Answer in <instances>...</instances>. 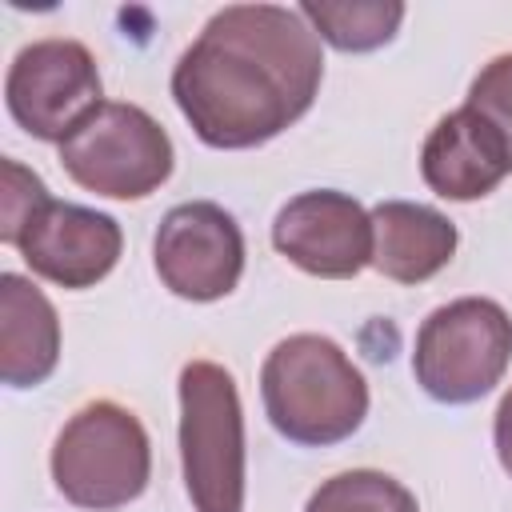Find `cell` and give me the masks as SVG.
Returning <instances> with one entry per match:
<instances>
[{
	"instance_id": "cell-1",
	"label": "cell",
	"mask_w": 512,
	"mask_h": 512,
	"mask_svg": "<svg viewBox=\"0 0 512 512\" xmlns=\"http://www.w3.org/2000/svg\"><path fill=\"white\" fill-rule=\"evenodd\" d=\"M320 80V36L300 8L228 4L176 60L172 96L200 144L236 152L292 128Z\"/></svg>"
},
{
	"instance_id": "cell-2",
	"label": "cell",
	"mask_w": 512,
	"mask_h": 512,
	"mask_svg": "<svg viewBox=\"0 0 512 512\" xmlns=\"http://www.w3.org/2000/svg\"><path fill=\"white\" fill-rule=\"evenodd\" d=\"M260 400L284 440L328 448L360 432L368 416V380L336 340L296 332L268 352L260 368Z\"/></svg>"
},
{
	"instance_id": "cell-3",
	"label": "cell",
	"mask_w": 512,
	"mask_h": 512,
	"mask_svg": "<svg viewBox=\"0 0 512 512\" xmlns=\"http://www.w3.org/2000/svg\"><path fill=\"white\" fill-rule=\"evenodd\" d=\"M152 476V444L136 412L116 400H92L68 416L52 444L56 492L92 512L132 504Z\"/></svg>"
},
{
	"instance_id": "cell-4",
	"label": "cell",
	"mask_w": 512,
	"mask_h": 512,
	"mask_svg": "<svg viewBox=\"0 0 512 512\" xmlns=\"http://www.w3.org/2000/svg\"><path fill=\"white\" fill-rule=\"evenodd\" d=\"M180 464L196 512H244V412L228 368H180Z\"/></svg>"
},
{
	"instance_id": "cell-5",
	"label": "cell",
	"mask_w": 512,
	"mask_h": 512,
	"mask_svg": "<svg viewBox=\"0 0 512 512\" xmlns=\"http://www.w3.org/2000/svg\"><path fill=\"white\" fill-rule=\"evenodd\" d=\"M512 360V320L496 300L460 296L428 312L412 348L416 384L440 404L488 396Z\"/></svg>"
},
{
	"instance_id": "cell-6",
	"label": "cell",
	"mask_w": 512,
	"mask_h": 512,
	"mask_svg": "<svg viewBox=\"0 0 512 512\" xmlns=\"http://www.w3.org/2000/svg\"><path fill=\"white\" fill-rule=\"evenodd\" d=\"M172 140L140 108L104 100L64 144V172L108 200H144L172 176Z\"/></svg>"
},
{
	"instance_id": "cell-7",
	"label": "cell",
	"mask_w": 512,
	"mask_h": 512,
	"mask_svg": "<svg viewBox=\"0 0 512 512\" xmlns=\"http://www.w3.org/2000/svg\"><path fill=\"white\" fill-rule=\"evenodd\" d=\"M4 100L12 120L28 136L64 144L104 104L96 56L80 40H32L16 52L8 68Z\"/></svg>"
},
{
	"instance_id": "cell-8",
	"label": "cell",
	"mask_w": 512,
	"mask_h": 512,
	"mask_svg": "<svg viewBox=\"0 0 512 512\" xmlns=\"http://www.w3.org/2000/svg\"><path fill=\"white\" fill-rule=\"evenodd\" d=\"M156 276L180 300H220L240 284L244 232L232 212L212 200H188L164 212L152 240Z\"/></svg>"
},
{
	"instance_id": "cell-9",
	"label": "cell",
	"mask_w": 512,
	"mask_h": 512,
	"mask_svg": "<svg viewBox=\"0 0 512 512\" xmlns=\"http://www.w3.org/2000/svg\"><path fill=\"white\" fill-rule=\"evenodd\" d=\"M272 244L308 276L352 280L372 264V216L348 192L312 188L276 212Z\"/></svg>"
},
{
	"instance_id": "cell-10",
	"label": "cell",
	"mask_w": 512,
	"mask_h": 512,
	"mask_svg": "<svg viewBox=\"0 0 512 512\" xmlns=\"http://www.w3.org/2000/svg\"><path fill=\"white\" fill-rule=\"evenodd\" d=\"M16 248L36 276L60 288H92L116 268L124 232L108 212L48 200L20 232Z\"/></svg>"
},
{
	"instance_id": "cell-11",
	"label": "cell",
	"mask_w": 512,
	"mask_h": 512,
	"mask_svg": "<svg viewBox=\"0 0 512 512\" xmlns=\"http://www.w3.org/2000/svg\"><path fill=\"white\" fill-rule=\"evenodd\" d=\"M512 172L504 136L468 104L440 116L420 152L424 184L444 200H480Z\"/></svg>"
},
{
	"instance_id": "cell-12",
	"label": "cell",
	"mask_w": 512,
	"mask_h": 512,
	"mask_svg": "<svg viewBox=\"0 0 512 512\" xmlns=\"http://www.w3.org/2000/svg\"><path fill=\"white\" fill-rule=\"evenodd\" d=\"M372 268L396 284H424L456 256V224L416 200H380L372 212Z\"/></svg>"
},
{
	"instance_id": "cell-13",
	"label": "cell",
	"mask_w": 512,
	"mask_h": 512,
	"mask_svg": "<svg viewBox=\"0 0 512 512\" xmlns=\"http://www.w3.org/2000/svg\"><path fill=\"white\" fill-rule=\"evenodd\" d=\"M60 320L52 300L20 272L0 276V380L8 388H36L56 372Z\"/></svg>"
},
{
	"instance_id": "cell-14",
	"label": "cell",
	"mask_w": 512,
	"mask_h": 512,
	"mask_svg": "<svg viewBox=\"0 0 512 512\" xmlns=\"http://www.w3.org/2000/svg\"><path fill=\"white\" fill-rule=\"evenodd\" d=\"M300 16L312 24V32L340 48V52H372L384 48L404 20V4L396 0H308L300 4Z\"/></svg>"
},
{
	"instance_id": "cell-15",
	"label": "cell",
	"mask_w": 512,
	"mask_h": 512,
	"mask_svg": "<svg viewBox=\"0 0 512 512\" xmlns=\"http://www.w3.org/2000/svg\"><path fill=\"white\" fill-rule=\"evenodd\" d=\"M304 512H420V504L396 476L376 468H352L324 480L308 496Z\"/></svg>"
},
{
	"instance_id": "cell-16",
	"label": "cell",
	"mask_w": 512,
	"mask_h": 512,
	"mask_svg": "<svg viewBox=\"0 0 512 512\" xmlns=\"http://www.w3.org/2000/svg\"><path fill=\"white\" fill-rule=\"evenodd\" d=\"M48 200H52V196H48L44 180H40L32 168H24V164H16V160H0V240H4V244L16 248L20 232L28 228V220H32Z\"/></svg>"
},
{
	"instance_id": "cell-17",
	"label": "cell",
	"mask_w": 512,
	"mask_h": 512,
	"mask_svg": "<svg viewBox=\"0 0 512 512\" xmlns=\"http://www.w3.org/2000/svg\"><path fill=\"white\" fill-rule=\"evenodd\" d=\"M468 108L480 112V116L504 136L508 156H512V52L492 56V60L476 72V80H472V88H468Z\"/></svg>"
},
{
	"instance_id": "cell-18",
	"label": "cell",
	"mask_w": 512,
	"mask_h": 512,
	"mask_svg": "<svg viewBox=\"0 0 512 512\" xmlns=\"http://www.w3.org/2000/svg\"><path fill=\"white\" fill-rule=\"evenodd\" d=\"M492 440H496V456H500V468L512 476V388H508V392L500 396V404H496Z\"/></svg>"
}]
</instances>
